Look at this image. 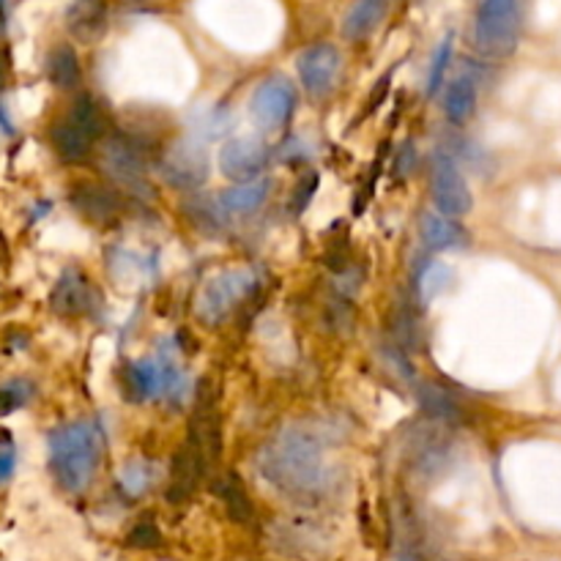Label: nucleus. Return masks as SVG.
Wrapping results in <instances>:
<instances>
[{
	"label": "nucleus",
	"instance_id": "obj_23",
	"mask_svg": "<svg viewBox=\"0 0 561 561\" xmlns=\"http://www.w3.org/2000/svg\"><path fill=\"white\" fill-rule=\"evenodd\" d=\"M47 77L58 88H75L80 82V60L71 47H58L47 60Z\"/></svg>",
	"mask_w": 561,
	"mask_h": 561
},
{
	"label": "nucleus",
	"instance_id": "obj_9",
	"mask_svg": "<svg viewBox=\"0 0 561 561\" xmlns=\"http://www.w3.org/2000/svg\"><path fill=\"white\" fill-rule=\"evenodd\" d=\"M340 75V53L332 44H316L299 55L301 85L310 96H327Z\"/></svg>",
	"mask_w": 561,
	"mask_h": 561
},
{
	"label": "nucleus",
	"instance_id": "obj_16",
	"mask_svg": "<svg viewBox=\"0 0 561 561\" xmlns=\"http://www.w3.org/2000/svg\"><path fill=\"white\" fill-rule=\"evenodd\" d=\"M268 192H272V181L261 179V175H257V179L239 181L236 186L225 190L222 197H219V206H222L225 211H230V214L257 211V208L266 203Z\"/></svg>",
	"mask_w": 561,
	"mask_h": 561
},
{
	"label": "nucleus",
	"instance_id": "obj_21",
	"mask_svg": "<svg viewBox=\"0 0 561 561\" xmlns=\"http://www.w3.org/2000/svg\"><path fill=\"white\" fill-rule=\"evenodd\" d=\"M477 110V85L471 77H458L449 82L447 96H444V113H447L449 124L463 126L466 121L474 115Z\"/></svg>",
	"mask_w": 561,
	"mask_h": 561
},
{
	"label": "nucleus",
	"instance_id": "obj_7",
	"mask_svg": "<svg viewBox=\"0 0 561 561\" xmlns=\"http://www.w3.org/2000/svg\"><path fill=\"white\" fill-rule=\"evenodd\" d=\"M268 159H272V148L255 135L233 137V140L225 142V148L219 151V170L222 175H228L230 181H252L266 170Z\"/></svg>",
	"mask_w": 561,
	"mask_h": 561
},
{
	"label": "nucleus",
	"instance_id": "obj_11",
	"mask_svg": "<svg viewBox=\"0 0 561 561\" xmlns=\"http://www.w3.org/2000/svg\"><path fill=\"white\" fill-rule=\"evenodd\" d=\"M206 474V458L197 453L192 444L181 447L173 458V469H170V488H168V502L181 504L195 493L197 482Z\"/></svg>",
	"mask_w": 561,
	"mask_h": 561
},
{
	"label": "nucleus",
	"instance_id": "obj_30",
	"mask_svg": "<svg viewBox=\"0 0 561 561\" xmlns=\"http://www.w3.org/2000/svg\"><path fill=\"white\" fill-rule=\"evenodd\" d=\"M33 394V387L27 381H9L0 387V416L5 414H14L16 409H22V405L31 400Z\"/></svg>",
	"mask_w": 561,
	"mask_h": 561
},
{
	"label": "nucleus",
	"instance_id": "obj_13",
	"mask_svg": "<svg viewBox=\"0 0 561 561\" xmlns=\"http://www.w3.org/2000/svg\"><path fill=\"white\" fill-rule=\"evenodd\" d=\"M420 233L422 241H425L427 250H449V247H460L469 241V233H466L463 225L455 217H447V214L438 211H425L420 219Z\"/></svg>",
	"mask_w": 561,
	"mask_h": 561
},
{
	"label": "nucleus",
	"instance_id": "obj_25",
	"mask_svg": "<svg viewBox=\"0 0 561 561\" xmlns=\"http://www.w3.org/2000/svg\"><path fill=\"white\" fill-rule=\"evenodd\" d=\"M449 279H453V274H449L447 266H442V263H425L414 277V294L425 301L436 299L447 288Z\"/></svg>",
	"mask_w": 561,
	"mask_h": 561
},
{
	"label": "nucleus",
	"instance_id": "obj_19",
	"mask_svg": "<svg viewBox=\"0 0 561 561\" xmlns=\"http://www.w3.org/2000/svg\"><path fill=\"white\" fill-rule=\"evenodd\" d=\"M214 491H217V496L222 499L225 510H228L230 520L233 524H252V518H255V507H252L250 496H247L244 485H241V480L236 474H222L217 482H214Z\"/></svg>",
	"mask_w": 561,
	"mask_h": 561
},
{
	"label": "nucleus",
	"instance_id": "obj_20",
	"mask_svg": "<svg viewBox=\"0 0 561 561\" xmlns=\"http://www.w3.org/2000/svg\"><path fill=\"white\" fill-rule=\"evenodd\" d=\"M126 381H129L131 400H153L162 394L164 389V370L162 362L142 359L126 370Z\"/></svg>",
	"mask_w": 561,
	"mask_h": 561
},
{
	"label": "nucleus",
	"instance_id": "obj_12",
	"mask_svg": "<svg viewBox=\"0 0 561 561\" xmlns=\"http://www.w3.org/2000/svg\"><path fill=\"white\" fill-rule=\"evenodd\" d=\"M71 203H75V208L82 217L93 219V222H110L121 211V197L102 184L77 186L71 192Z\"/></svg>",
	"mask_w": 561,
	"mask_h": 561
},
{
	"label": "nucleus",
	"instance_id": "obj_32",
	"mask_svg": "<svg viewBox=\"0 0 561 561\" xmlns=\"http://www.w3.org/2000/svg\"><path fill=\"white\" fill-rule=\"evenodd\" d=\"M305 148L307 146L299 137H290V140L279 148V159H283V162H301V159L310 157V151H305Z\"/></svg>",
	"mask_w": 561,
	"mask_h": 561
},
{
	"label": "nucleus",
	"instance_id": "obj_17",
	"mask_svg": "<svg viewBox=\"0 0 561 561\" xmlns=\"http://www.w3.org/2000/svg\"><path fill=\"white\" fill-rule=\"evenodd\" d=\"M277 546L285 548L290 557H301V553L323 551L327 548V537H323L321 526L296 520V524L277 526Z\"/></svg>",
	"mask_w": 561,
	"mask_h": 561
},
{
	"label": "nucleus",
	"instance_id": "obj_26",
	"mask_svg": "<svg viewBox=\"0 0 561 561\" xmlns=\"http://www.w3.org/2000/svg\"><path fill=\"white\" fill-rule=\"evenodd\" d=\"M118 482L121 491H124L126 496H142L153 482V466L146 463V460H131V463H126L124 469H121Z\"/></svg>",
	"mask_w": 561,
	"mask_h": 561
},
{
	"label": "nucleus",
	"instance_id": "obj_6",
	"mask_svg": "<svg viewBox=\"0 0 561 561\" xmlns=\"http://www.w3.org/2000/svg\"><path fill=\"white\" fill-rule=\"evenodd\" d=\"M433 197H436L438 211L447 217H466L474 206L469 184L458 168V159L447 151H436L433 157Z\"/></svg>",
	"mask_w": 561,
	"mask_h": 561
},
{
	"label": "nucleus",
	"instance_id": "obj_31",
	"mask_svg": "<svg viewBox=\"0 0 561 561\" xmlns=\"http://www.w3.org/2000/svg\"><path fill=\"white\" fill-rule=\"evenodd\" d=\"M318 184H321V175L318 173L301 175L299 184H296V190H294V197H290V211H294L296 217H299V214L310 206V201L316 197V192H318Z\"/></svg>",
	"mask_w": 561,
	"mask_h": 561
},
{
	"label": "nucleus",
	"instance_id": "obj_1",
	"mask_svg": "<svg viewBox=\"0 0 561 561\" xmlns=\"http://www.w3.org/2000/svg\"><path fill=\"white\" fill-rule=\"evenodd\" d=\"M257 471L283 496L299 504H318L332 491V471L323 458V444L307 431L277 433L257 455Z\"/></svg>",
	"mask_w": 561,
	"mask_h": 561
},
{
	"label": "nucleus",
	"instance_id": "obj_27",
	"mask_svg": "<svg viewBox=\"0 0 561 561\" xmlns=\"http://www.w3.org/2000/svg\"><path fill=\"white\" fill-rule=\"evenodd\" d=\"M449 60H453V36H444L442 44L436 47V55H433L431 75H427V96H436L438 93L444 75H447L449 69Z\"/></svg>",
	"mask_w": 561,
	"mask_h": 561
},
{
	"label": "nucleus",
	"instance_id": "obj_24",
	"mask_svg": "<svg viewBox=\"0 0 561 561\" xmlns=\"http://www.w3.org/2000/svg\"><path fill=\"white\" fill-rule=\"evenodd\" d=\"M71 124L80 126L82 131H85L91 140H96V137H102L104 131H107V118H104L102 107H99L96 102H93L91 96H82L77 99L75 110H71Z\"/></svg>",
	"mask_w": 561,
	"mask_h": 561
},
{
	"label": "nucleus",
	"instance_id": "obj_35",
	"mask_svg": "<svg viewBox=\"0 0 561 561\" xmlns=\"http://www.w3.org/2000/svg\"><path fill=\"white\" fill-rule=\"evenodd\" d=\"M14 466H16L14 453H0V482H5L11 474H14Z\"/></svg>",
	"mask_w": 561,
	"mask_h": 561
},
{
	"label": "nucleus",
	"instance_id": "obj_14",
	"mask_svg": "<svg viewBox=\"0 0 561 561\" xmlns=\"http://www.w3.org/2000/svg\"><path fill=\"white\" fill-rule=\"evenodd\" d=\"M91 288H88L85 277H82L80 272H66L64 277H60V283L55 285L53 290V310L58 312V316H82V312L91 310Z\"/></svg>",
	"mask_w": 561,
	"mask_h": 561
},
{
	"label": "nucleus",
	"instance_id": "obj_34",
	"mask_svg": "<svg viewBox=\"0 0 561 561\" xmlns=\"http://www.w3.org/2000/svg\"><path fill=\"white\" fill-rule=\"evenodd\" d=\"M414 142H405L403 148H400L398 159H394V173L398 175H409L411 168H414Z\"/></svg>",
	"mask_w": 561,
	"mask_h": 561
},
{
	"label": "nucleus",
	"instance_id": "obj_10",
	"mask_svg": "<svg viewBox=\"0 0 561 561\" xmlns=\"http://www.w3.org/2000/svg\"><path fill=\"white\" fill-rule=\"evenodd\" d=\"M104 168H107V173L113 175L121 186L131 190L135 195H151V186H148L146 181V159H142L124 137H115L107 146Z\"/></svg>",
	"mask_w": 561,
	"mask_h": 561
},
{
	"label": "nucleus",
	"instance_id": "obj_15",
	"mask_svg": "<svg viewBox=\"0 0 561 561\" xmlns=\"http://www.w3.org/2000/svg\"><path fill=\"white\" fill-rule=\"evenodd\" d=\"M389 0H356L348 9V14L343 16V36L348 42H362V38L370 36L381 20L387 16Z\"/></svg>",
	"mask_w": 561,
	"mask_h": 561
},
{
	"label": "nucleus",
	"instance_id": "obj_28",
	"mask_svg": "<svg viewBox=\"0 0 561 561\" xmlns=\"http://www.w3.org/2000/svg\"><path fill=\"white\" fill-rule=\"evenodd\" d=\"M186 211H190L192 222H195L201 230H208V233H214V230H219L225 225L219 208L214 206L211 201H206V197H195V201L186 206Z\"/></svg>",
	"mask_w": 561,
	"mask_h": 561
},
{
	"label": "nucleus",
	"instance_id": "obj_18",
	"mask_svg": "<svg viewBox=\"0 0 561 561\" xmlns=\"http://www.w3.org/2000/svg\"><path fill=\"white\" fill-rule=\"evenodd\" d=\"M416 400H420L422 411L436 422H444V425H460L463 422V409H460L458 400L444 392L442 387H436V383H420Z\"/></svg>",
	"mask_w": 561,
	"mask_h": 561
},
{
	"label": "nucleus",
	"instance_id": "obj_29",
	"mask_svg": "<svg viewBox=\"0 0 561 561\" xmlns=\"http://www.w3.org/2000/svg\"><path fill=\"white\" fill-rule=\"evenodd\" d=\"M126 546L137 548V551H153V548H162V531L153 524L151 518H142L135 529L126 537Z\"/></svg>",
	"mask_w": 561,
	"mask_h": 561
},
{
	"label": "nucleus",
	"instance_id": "obj_33",
	"mask_svg": "<svg viewBox=\"0 0 561 561\" xmlns=\"http://www.w3.org/2000/svg\"><path fill=\"white\" fill-rule=\"evenodd\" d=\"M392 75H394V71H387V75H383L381 80H378V85L373 88V96H370V102H367V104H370V107L365 110V115H373L378 107H381V102H383V99H387V93H389V85H392Z\"/></svg>",
	"mask_w": 561,
	"mask_h": 561
},
{
	"label": "nucleus",
	"instance_id": "obj_4",
	"mask_svg": "<svg viewBox=\"0 0 561 561\" xmlns=\"http://www.w3.org/2000/svg\"><path fill=\"white\" fill-rule=\"evenodd\" d=\"M255 288V274L247 272V268H233V272L217 274V277L208 279L201 288V294H197L195 316L201 318L203 323H208V327H217V323H222L225 318L236 310V305H241Z\"/></svg>",
	"mask_w": 561,
	"mask_h": 561
},
{
	"label": "nucleus",
	"instance_id": "obj_5",
	"mask_svg": "<svg viewBox=\"0 0 561 561\" xmlns=\"http://www.w3.org/2000/svg\"><path fill=\"white\" fill-rule=\"evenodd\" d=\"M159 173L175 190L192 192L206 184L208 157L195 140H179L159 157Z\"/></svg>",
	"mask_w": 561,
	"mask_h": 561
},
{
	"label": "nucleus",
	"instance_id": "obj_22",
	"mask_svg": "<svg viewBox=\"0 0 561 561\" xmlns=\"http://www.w3.org/2000/svg\"><path fill=\"white\" fill-rule=\"evenodd\" d=\"M49 140H53L55 153H58L60 159H66V162H80V159H85L88 153H91L93 142L91 137H88L80 126L71 124V121L55 124L53 131H49Z\"/></svg>",
	"mask_w": 561,
	"mask_h": 561
},
{
	"label": "nucleus",
	"instance_id": "obj_8",
	"mask_svg": "<svg viewBox=\"0 0 561 561\" xmlns=\"http://www.w3.org/2000/svg\"><path fill=\"white\" fill-rule=\"evenodd\" d=\"M252 118L266 131L279 129L290 121L296 110V88L285 77H272L252 93Z\"/></svg>",
	"mask_w": 561,
	"mask_h": 561
},
{
	"label": "nucleus",
	"instance_id": "obj_2",
	"mask_svg": "<svg viewBox=\"0 0 561 561\" xmlns=\"http://www.w3.org/2000/svg\"><path fill=\"white\" fill-rule=\"evenodd\" d=\"M102 444V425L96 420L71 422L49 436V469L64 491H85L96 474Z\"/></svg>",
	"mask_w": 561,
	"mask_h": 561
},
{
	"label": "nucleus",
	"instance_id": "obj_3",
	"mask_svg": "<svg viewBox=\"0 0 561 561\" xmlns=\"http://www.w3.org/2000/svg\"><path fill=\"white\" fill-rule=\"evenodd\" d=\"M520 38V3L518 0H482L474 16L471 44L485 58H507L515 53Z\"/></svg>",
	"mask_w": 561,
	"mask_h": 561
}]
</instances>
